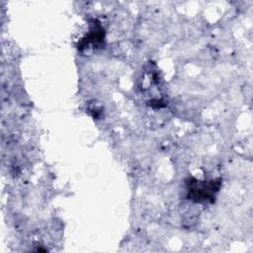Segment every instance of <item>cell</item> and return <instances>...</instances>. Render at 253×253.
Segmentation results:
<instances>
[{"label":"cell","mask_w":253,"mask_h":253,"mask_svg":"<svg viewBox=\"0 0 253 253\" xmlns=\"http://www.w3.org/2000/svg\"><path fill=\"white\" fill-rule=\"evenodd\" d=\"M219 181L202 182L199 180H190L188 182L189 199L195 202H213L214 195L219 189Z\"/></svg>","instance_id":"6da1fadb"}]
</instances>
